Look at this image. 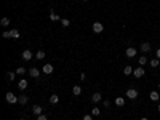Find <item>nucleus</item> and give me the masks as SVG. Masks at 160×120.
Segmentation results:
<instances>
[{
    "label": "nucleus",
    "mask_w": 160,
    "mask_h": 120,
    "mask_svg": "<svg viewBox=\"0 0 160 120\" xmlns=\"http://www.w3.org/2000/svg\"><path fill=\"white\" fill-rule=\"evenodd\" d=\"M5 99H7V102H8V104H15V102H18V98H16L15 95H13L11 91H8L7 95H5Z\"/></svg>",
    "instance_id": "f257e3e1"
},
{
    "label": "nucleus",
    "mask_w": 160,
    "mask_h": 120,
    "mask_svg": "<svg viewBox=\"0 0 160 120\" xmlns=\"http://www.w3.org/2000/svg\"><path fill=\"white\" fill-rule=\"evenodd\" d=\"M127 98H128V99H136V98H138V90H136V88H130V90L127 91Z\"/></svg>",
    "instance_id": "f03ea898"
},
{
    "label": "nucleus",
    "mask_w": 160,
    "mask_h": 120,
    "mask_svg": "<svg viewBox=\"0 0 160 120\" xmlns=\"http://www.w3.org/2000/svg\"><path fill=\"white\" fill-rule=\"evenodd\" d=\"M102 31H104L102 22H93V32H95V34H101Z\"/></svg>",
    "instance_id": "7ed1b4c3"
},
{
    "label": "nucleus",
    "mask_w": 160,
    "mask_h": 120,
    "mask_svg": "<svg viewBox=\"0 0 160 120\" xmlns=\"http://www.w3.org/2000/svg\"><path fill=\"white\" fill-rule=\"evenodd\" d=\"M136 53H138V50H136V48L130 47V48H127V50H125V56H127V58H135V56H136Z\"/></svg>",
    "instance_id": "20e7f679"
},
{
    "label": "nucleus",
    "mask_w": 160,
    "mask_h": 120,
    "mask_svg": "<svg viewBox=\"0 0 160 120\" xmlns=\"http://www.w3.org/2000/svg\"><path fill=\"white\" fill-rule=\"evenodd\" d=\"M32 58H34V55H32L31 50H24V51H22V59H24V61H31Z\"/></svg>",
    "instance_id": "39448f33"
},
{
    "label": "nucleus",
    "mask_w": 160,
    "mask_h": 120,
    "mask_svg": "<svg viewBox=\"0 0 160 120\" xmlns=\"http://www.w3.org/2000/svg\"><path fill=\"white\" fill-rule=\"evenodd\" d=\"M133 75H135L136 78H141V77L144 75V69H142V67H136L135 71H133Z\"/></svg>",
    "instance_id": "423d86ee"
},
{
    "label": "nucleus",
    "mask_w": 160,
    "mask_h": 120,
    "mask_svg": "<svg viewBox=\"0 0 160 120\" xmlns=\"http://www.w3.org/2000/svg\"><path fill=\"white\" fill-rule=\"evenodd\" d=\"M18 88H19L21 91H24L26 88H27V80H26V78H22V80H19V83H18Z\"/></svg>",
    "instance_id": "0eeeda50"
},
{
    "label": "nucleus",
    "mask_w": 160,
    "mask_h": 120,
    "mask_svg": "<svg viewBox=\"0 0 160 120\" xmlns=\"http://www.w3.org/2000/svg\"><path fill=\"white\" fill-rule=\"evenodd\" d=\"M142 53H147V51H151V43L149 42H144L142 45H141V48H139Z\"/></svg>",
    "instance_id": "6e6552de"
},
{
    "label": "nucleus",
    "mask_w": 160,
    "mask_h": 120,
    "mask_svg": "<svg viewBox=\"0 0 160 120\" xmlns=\"http://www.w3.org/2000/svg\"><path fill=\"white\" fill-rule=\"evenodd\" d=\"M27 101H29V98L26 96V95H21V96L18 98V102H19L21 106H24V104H27Z\"/></svg>",
    "instance_id": "1a4fd4ad"
},
{
    "label": "nucleus",
    "mask_w": 160,
    "mask_h": 120,
    "mask_svg": "<svg viewBox=\"0 0 160 120\" xmlns=\"http://www.w3.org/2000/svg\"><path fill=\"white\" fill-rule=\"evenodd\" d=\"M101 99H102V98H101V93H95V95L91 96V101L95 102V104H98V102H99Z\"/></svg>",
    "instance_id": "9d476101"
},
{
    "label": "nucleus",
    "mask_w": 160,
    "mask_h": 120,
    "mask_svg": "<svg viewBox=\"0 0 160 120\" xmlns=\"http://www.w3.org/2000/svg\"><path fill=\"white\" fill-rule=\"evenodd\" d=\"M50 19H51V21H61V18H59L53 10H50Z\"/></svg>",
    "instance_id": "9b49d317"
},
{
    "label": "nucleus",
    "mask_w": 160,
    "mask_h": 120,
    "mask_svg": "<svg viewBox=\"0 0 160 120\" xmlns=\"http://www.w3.org/2000/svg\"><path fill=\"white\" fill-rule=\"evenodd\" d=\"M32 112H34L35 115H40V114H42V106H38V104H35L34 107H32Z\"/></svg>",
    "instance_id": "f8f14e48"
},
{
    "label": "nucleus",
    "mask_w": 160,
    "mask_h": 120,
    "mask_svg": "<svg viewBox=\"0 0 160 120\" xmlns=\"http://www.w3.org/2000/svg\"><path fill=\"white\" fill-rule=\"evenodd\" d=\"M72 93H74V96H80V95H82V88H80V87H77V85H74Z\"/></svg>",
    "instance_id": "ddd939ff"
},
{
    "label": "nucleus",
    "mask_w": 160,
    "mask_h": 120,
    "mask_svg": "<svg viewBox=\"0 0 160 120\" xmlns=\"http://www.w3.org/2000/svg\"><path fill=\"white\" fill-rule=\"evenodd\" d=\"M53 72V66L51 64H45L43 66V74H51Z\"/></svg>",
    "instance_id": "4468645a"
},
{
    "label": "nucleus",
    "mask_w": 160,
    "mask_h": 120,
    "mask_svg": "<svg viewBox=\"0 0 160 120\" xmlns=\"http://www.w3.org/2000/svg\"><path fill=\"white\" fill-rule=\"evenodd\" d=\"M29 75H31V77H34V78H37V77L40 75V72H38L35 67H32V69H29Z\"/></svg>",
    "instance_id": "2eb2a0df"
},
{
    "label": "nucleus",
    "mask_w": 160,
    "mask_h": 120,
    "mask_svg": "<svg viewBox=\"0 0 160 120\" xmlns=\"http://www.w3.org/2000/svg\"><path fill=\"white\" fill-rule=\"evenodd\" d=\"M133 71H135V69H133L131 66H125V69H123V74H125V75H133Z\"/></svg>",
    "instance_id": "dca6fc26"
},
{
    "label": "nucleus",
    "mask_w": 160,
    "mask_h": 120,
    "mask_svg": "<svg viewBox=\"0 0 160 120\" xmlns=\"http://www.w3.org/2000/svg\"><path fill=\"white\" fill-rule=\"evenodd\" d=\"M115 104L118 106V107H122V106L125 104V98H122V96H118V98H115Z\"/></svg>",
    "instance_id": "f3484780"
},
{
    "label": "nucleus",
    "mask_w": 160,
    "mask_h": 120,
    "mask_svg": "<svg viewBox=\"0 0 160 120\" xmlns=\"http://www.w3.org/2000/svg\"><path fill=\"white\" fill-rule=\"evenodd\" d=\"M43 58H45V51L43 50H38L35 53V59H43Z\"/></svg>",
    "instance_id": "a211bd4d"
},
{
    "label": "nucleus",
    "mask_w": 160,
    "mask_h": 120,
    "mask_svg": "<svg viewBox=\"0 0 160 120\" xmlns=\"http://www.w3.org/2000/svg\"><path fill=\"white\" fill-rule=\"evenodd\" d=\"M10 35H11V38H19V31L18 29H11Z\"/></svg>",
    "instance_id": "6ab92c4d"
},
{
    "label": "nucleus",
    "mask_w": 160,
    "mask_h": 120,
    "mask_svg": "<svg viewBox=\"0 0 160 120\" xmlns=\"http://www.w3.org/2000/svg\"><path fill=\"white\" fill-rule=\"evenodd\" d=\"M58 101H59V96L58 95H51L50 96V102L51 104H58Z\"/></svg>",
    "instance_id": "aec40b11"
},
{
    "label": "nucleus",
    "mask_w": 160,
    "mask_h": 120,
    "mask_svg": "<svg viewBox=\"0 0 160 120\" xmlns=\"http://www.w3.org/2000/svg\"><path fill=\"white\" fill-rule=\"evenodd\" d=\"M149 62H151V67H158V64H160V59H158V58H155V59H151Z\"/></svg>",
    "instance_id": "412c9836"
},
{
    "label": "nucleus",
    "mask_w": 160,
    "mask_h": 120,
    "mask_svg": "<svg viewBox=\"0 0 160 120\" xmlns=\"http://www.w3.org/2000/svg\"><path fill=\"white\" fill-rule=\"evenodd\" d=\"M15 75H16V72H7V80L8 82H13V80H15Z\"/></svg>",
    "instance_id": "4be33fe9"
},
{
    "label": "nucleus",
    "mask_w": 160,
    "mask_h": 120,
    "mask_svg": "<svg viewBox=\"0 0 160 120\" xmlns=\"http://www.w3.org/2000/svg\"><path fill=\"white\" fill-rule=\"evenodd\" d=\"M0 24H2L3 27H8V26H10V18H2V21H0Z\"/></svg>",
    "instance_id": "5701e85b"
},
{
    "label": "nucleus",
    "mask_w": 160,
    "mask_h": 120,
    "mask_svg": "<svg viewBox=\"0 0 160 120\" xmlns=\"http://www.w3.org/2000/svg\"><path fill=\"white\" fill-rule=\"evenodd\" d=\"M151 101H158V91H151Z\"/></svg>",
    "instance_id": "b1692460"
},
{
    "label": "nucleus",
    "mask_w": 160,
    "mask_h": 120,
    "mask_svg": "<svg viewBox=\"0 0 160 120\" xmlns=\"http://www.w3.org/2000/svg\"><path fill=\"white\" fill-rule=\"evenodd\" d=\"M147 61H149V59H147V58H146L144 55H142V56L139 58V64H141V66H144V64H146V62H147Z\"/></svg>",
    "instance_id": "393cba45"
},
{
    "label": "nucleus",
    "mask_w": 160,
    "mask_h": 120,
    "mask_svg": "<svg viewBox=\"0 0 160 120\" xmlns=\"http://www.w3.org/2000/svg\"><path fill=\"white\" fill-rule=\"evenodd\" d=\"M61 24L64 26V27H67V26L71 24V21H69V19H66V18H62V19H61Z\"/></svg>",
    "instance_id": "a878e982"
},
{
    "label": "nucleus",
    "mask_w": 160,
    "mask_h": 120,
    "mask_svg": "<svg viewBox=\"0 0 160 120\" xmlns=\"http://www.w3.org/2000/svg\"><path fill=\"white\" fill-rule=\"evenodd\" d=\"M101 112H99V109L98 107H93V111H91V115H95V117H98Z\"/></svg>",
    "instance_id": "bb28decb"
},
{
    "label": "nucleus",
    "mask_w": 160,
    "mask_h": 120,
    "mask_svg": "<svg viewBox=\"0 0 160 120\" xmlns=\"http://www.w3.org/2000/svg\"><path fill=\"white\" fill-rule=\"evenodd\" d=\"M16 74L22 75V74H26V69H24V67H18V69H16Z\"/></svg>",
    "instance_id": "cd10ccee"
},
{
    "label": "nucleus",
    "mask_w": 160,
    "mask_h": 120,
    "mask_svg": "<svg viewBox=\"0 0 160 120\" xmlns=\"http://www.w3.org/2000/svg\"><path fill=\"white\" fill-rule=\"evenodd\" d=\"M37 120H48V117H47V115H43V114H40V115L37 117Z\"/></svg>",
    "instance_id": "c85d7f7f"
},
{
    "label": "nucleus",
    "mask_w": 160,
    "mask_h": 120,
    "mask_svg": "<svg viewBox=\"0 0 160 120\" xmlns=\"http://www.w3.org/2000/svg\"><path fill=\"white\" fill-rule=\"evenodd\" d=\"M2 37H3V38H10L11 35H10V32H8V31H5V32L2 34Z\"/></svg>",
    "instance_id": "c756f323"
},
{
    "label": "nucleus",
    "mask_w": 160,
    "mask_h": 120,
    "mask_svg": "<svg viewBox=\"0 0 160 120\" xmlns=\"http://www.w3.org/2000/svg\"><path fill=\"white\" fill-rule=\"evenodd\" d=\"M83 120H93V115L87 114V115H83Z\"/></svg>",
    "instance_id": "7c9ffc66"
},
{
    "label": "nucleus",
    "mask_w": 160,
    "mask_h": 120,
    "mask_svg": "<svg viewBox=\"0 0 160 120\" xmlns=\"http://www.w3.org/2000/svg\"><path fill=\"white\" fill-rule=\"evenodd\" d=\"M80 80H87V74H80Z\"/></svg>",
    "instance_id": "2f4dec72"
},
{
    "label": "nucleus",
    "mask_w": 160,
    "mask_h": 120,
    "mask_svg": "<svg viewBox=\"0 0 160 120\" xmlns=\"http://www.w3.org/2000/svg\"><path fill=\"white\" fill-rule=\"evenodd\" d=\"M102 104H104V107H109V106H111V102H109V101H104Z\"/></svg>",
    "instance_id": "473e14b6"
},
{
    "label": "nucleus",
    "mask_w": 160,
    "mask_h": 120,
    "mask_svg": "<svg viewBox=\"0 0 160 120\" xmlns=\"http://www.w3.org/2000/svg\"><path fill=\"white\" fill-rule=\"evenodd\" d=\"M155 55H157V58L160 59V48H157V51H155Z\"/></svg>",
    "instance_id": "72a5a7b5"
},
{
    "label": "nucleus",
    "mask_w": 160,
    "mask_h": 120,
    "mask_svg": "<svg viewBox=\"0 0 160 120\" xmlns=\"http://www.w3.org/2000/svg\"><path fill=\"white\" fill-rule=\"evenodd\" d=\"M141 120H149V118H147V117H142V118H141Z\"/></svg>",
    "instance_id": "f704fd0d"
},
{
    "label": "nucleus",
    "mask_w": 160,
    "mask_h": 120,
    "mask_svg": "<svg viewBox=\"0 0 160 120\" xmlns=\"http://www.w3.org/2000/svg\"><path fill=\"white\" fill-rule=\"evenodd\" d=\"M157 88H158V91H160V83H158V87H157Z\"/></svg>",
    "instance_id": "c9c22d12"
},
{
    "label": "nucleus",
    "mask_w": 160,
    "mask_h": 120,
    "mask_svg": "<svg viewBox=\"0 0 160 120\" xmlns=\"http://www.w3.org/2000/svg\"><path fill=\"white\" fill-rule=\"evenodd\" d=\"M158 111H160V104H158Z\"/></svg>",
    "instance_id": "e433bc0d"
},
{
    "label": "nucleus",
    "mask_w": 160,
    "mask_h": 120,
    "mask_svg": "<svg viewBox=\"0 0 160 120\" xmlns=\"http://www.w3.org/2000/svg\"><path fill=\"white\" fill-rule=\"evenodd\" d=\"M83 2H88V0H83Z\"/></svg>",
    "instance_id": "4c0bfd02"
},
{
    "label": "nucleus",
    "mask_w": 160,
    "mask_h": 120,
    "mask_svg": "<svg viewBox=\"0 0 160 120\" xmlns=\"http://www.w3.org/2000/svg\"><path fill=\"white\" fill-rule=\"evenodd\" d=\"M19 120H24V118H19Z\"/></svg>",
    "instance_id": "58836bf2"
}]
</instances>
